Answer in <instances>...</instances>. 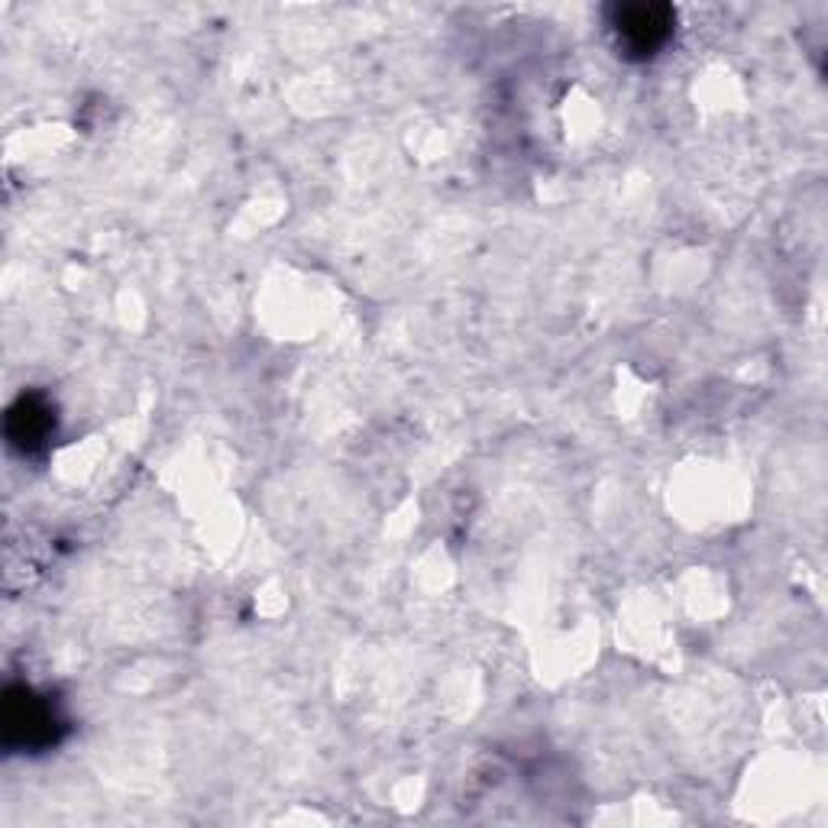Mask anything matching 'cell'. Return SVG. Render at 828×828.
<instances>
[{"label": "cell", "instance_id": "obj_1", "mask_svg": "<svg viewBox=\"0 0 828 828\" xmlns=\"http://www.w3.org/2000/svg\"><path fill=\"white\" fill-rule=\"evenodd\" d=\"M667 26H670V16H667L663 7H635V10H628L625 20H622L625 36H628L635 46H641V49H651L657 40H663Z\"/></svg>", "mask_w": 828, "mask_h": 828}]
</instances>
